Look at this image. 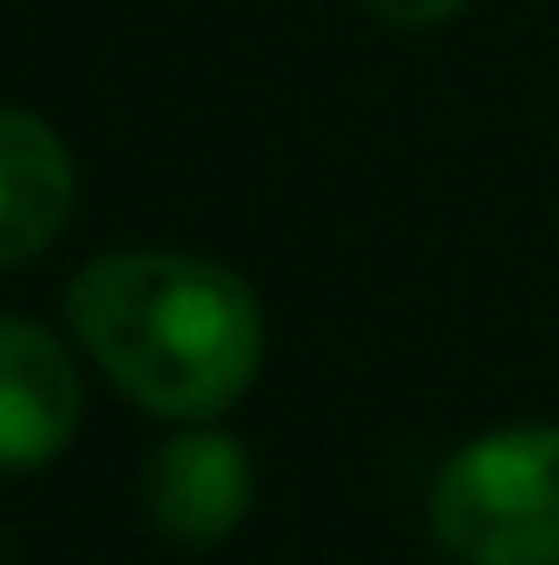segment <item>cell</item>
Segmentation results:
<instances>
[{"label":"cell","mask_w":559,"mask_h":565,"mask_svg":"<svg viewBox=\"0 0 559 565\" xmlns=\"http://www.w3.org/2000/svg\"><path fill=\"white\" fill-rule=\"evenodd\" d=\"M66 322L99 375L165 422H211L264 369L257 289L191 250H106L66 282Z\"/></svg>","instance_id":"6da1fadb"},{"label":"cell","mask_w":559,"mask_h":565,"mask_svg":"<svg viewBox=\"0 0 559 565\" xmlns=\"http://www.w3.org/2000/svg\"><path fill=\"white\" fill-rule=\"evenodd\" d=\"M428 533L454 565H559V427L461 440L428 487Z\"/></svg>","instance_id":"7a4b0ae2"},{"label":"cell","mask_w":559,"mask_h":565,"mask_svg":"<svg viewBox=\"0 0 559 565\" xmlns=\"http://www.w3.org/2000/svg\"><path fill=\"white\" fill-rule=\"evenodd\" d=\"M257 500L251 447L211 422H184L145 467V513L178 546H224Z\"/></svg>","instance_id":"3957f363"},{"label":"cell","mask_w":559,"mask_h":565,"mask_svg":"<svg viewBox=\"0 0 559 565\" xmlns=\"http://www.w3.org/2000/svg\"><path fill=\"white\" fill-rule=\"evenodd\" d=\"M86 395L73 349L27 316H0V473L60 460L80 434Z\"/></svg>","instance_id":"277c9868"},{"label":"cell","mask_w":559,"mask_h":565,"mask_svg":"<svg viewBox=\"0 0 559 565\" xmlns=\"http://www.w3.org/2000/svg\"><path fill=\"white\" fill-rule=\"evenodd\" d=\"M73 198L80 171L66 139L27 106H0V270L33 264L66 231Z\"/></svg>","instance_id":"5b68a950"},{"label":"cell","mask_w":559,"mask_h":565,"mask_svg":"<svg viewBox=\"0 0 559 565\" xmlns=\"http://www.w3.org/2000/svg\"><path fill=\"white\" fill-rule=\"evenodd\" d=\"M356 7L402 33H428V26H447L454 13H467V0H356Z\"/></svg>","instance_id":"8992f818"}]
</instances>
